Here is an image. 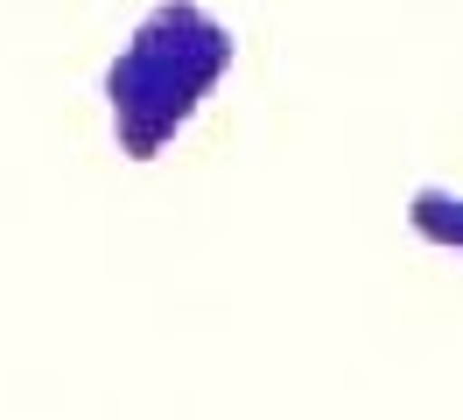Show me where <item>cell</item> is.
Segmentation results:
<instances>
[{"instance_id":"obj_2","label":"cell","mask_w":463,"mask_h":420,"mask_svg":"<svg viewBox=\"0 0 463 420\" xmlns=\"http://www.w3.org/2000/svg\"><path fill=\"white\" fill-rule=\"evenodd\" d=\"M407 224H414V238H429V246L463 252V196H449V190H414Z\"/></svg>"},{"instance_id":"obj_1","label":"cell","mask_w":463,"mask_h":420,"mask_svg":"<svg viewBox=\"0 0 463 420\" xmlns=\"http://www.w3.org/2000/svg\"><path fill=\"white\" fill-rule=\"evenodd\" d=\"M225 70H232V28L218 14H203L197 0H162L106 70L119 154L155 162L190 126V112L218 91Z\"/></svg>"}]
</instances>
